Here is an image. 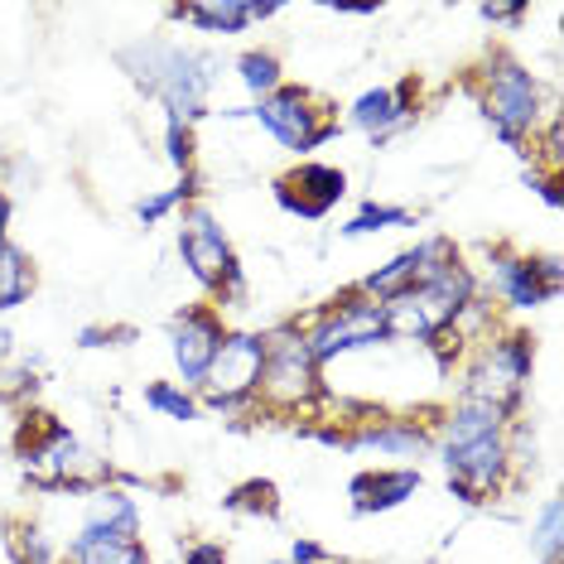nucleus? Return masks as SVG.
Here are the masks:
<instances>
[{
  "label": "nucleus",
  "mask_w": 564,
  "mask_h": 564,
  "mask_svg": "<svg viewBox=\"0 0 564 564\" xmlns=\"http://www.w3.org/2000/svg\"><path fill=\"white\" fill-rule=\"evenodd\" d=\"M502 410L487 401H468L448 415V440H444V468L448 482L464 502H487L502 492L507 468H511V448L502 440Z\"/></svg>",
  "instance_id": "1"
},
{
  "label": "nucleus",
  "mask_w": 564,
  "mask_h": 564,
  "mask_svg": "<svg viewBox=\"0 0 564 564\" xmlns=\"http://www.w3.org/2000/svg\"><path fill=\"white\" fill-rule=\"evenodd\" d=\"M121 68L131 73L150 97H160L174 121L203 117V101H208V68H213L203 54H188V48L160 44V40H140V44L121 48Z\"/></svg>",
  "instance_id": "2"
},
{
  "label": "nucleus",
  "mask_w": 564,
  "mask_h": 564,
  "mask_svg": "<svg viewBox=\"0 0 564 564\" xmlns=\"http://www.w3.org/2000/svg\"><path fill=\"white\" fill-rule=\"evenodd\" d=\"M473 304V275L468 265H448L434 280H420L415 290L395 294V300L381 304V318H387V338H434L448 324H458Z\"/></svg>",
  "instance_id": "3"
},
{
  "label": "nucleus",
  "mask_w": 564,
  "mask_h": 564,
  "mask_svg": "<svg viewBox=\"0 0 564 564\" xmlns=\"http://www.w3.org/2000/svg\"><path fill=\"white\" fill-rule=\"evenodd\" d=\"M271 410H285V415H300L310 410L324 387H318V362L310 352V333L300 328H280L265 338V371H261V387H256Z\"/></svg>",
  "instance_id": "4"
},
{
  "label": "nucleus",
  "mask_w": 564,
  "mask_h": 564,
  "mask_svg": "<svg viewBox=\"0 0 564 564\" xmlns=\"http://www.w3.org/2000/svg\"><path fill=\"white\" fill-rule=\"evenodd\" d=\"M482 117L492 121V131L507 145H525V135L535 131V117H541V87L521 63H497V73H487Z\"/></svg>",
  "instance_id": "5"
},
{
  "label": "nucleus",
  "mask_w": 564,
  "mask_h": 564,
  "mask_svg": "<svg viewBox=\"0 0 564 564\" xmlns=\"http://www.w3.org/2000/svg\"><path fill=\"white\" fill-rule=\"evenodd\" d=\"M251 117L261 121L285 150H314L338 131V121L328 117V107L314 93H304V87H275Z\"/></svg>",
  "instance_id": "6"
},
{
  "label": "nucleus",
  "mask_w": 564,
  "mask_h": 564,
  "mask_svg": "<svg viewBox=\"0 0 564 564\" xmlns=\"http://www.w3.org/2000/svg\"><path fill=\"white\" fill-rule=\"evenodd\" d=\"M261 371H265V338H256V333H227L208 377H203V401L213 410H232L241 401H251L256 387H261Z\"/></svg>",
  "instance_id": "7"
},
{
  "label": "nucleus",
  "mask_w": 564,
  "mask_h": 564,
  "mask_svg": "<svg viewBox=\"0 0 564 564\" xmlns=\"http://www.w3.org/2000/svg\"><path fill=\"white\" fill-rule=\"evenodd\" d=\"M178 251H184L188 271H194L208 290L223 294V300H241V294H247V285H241V265H237L232 247H227L223 227H217L203 208H194V213L184 217V232H178Z\"/></svg>",
  "instance_id": "8"
},
{
  "label": "nucleus",
  "mask_w": 564,
  "mask_h": 564,
  "mask_svg": "<svg viewBox=\"0 0 564 564\" xmlns=\"http://www.w3.org/2000/svg\"><path fill=\"white\" fill-rule=\"evenodd\" d=\"M531 362H535V338H525V333H507V338L487 343L482 367L473 371V381H468V401H487L507 415V410L521 401Z\"/></svg>",
  "instance_id": "9"
},
{
  "label": "nucleus",
  "mask_w": 564,
  "mask_h": 564,
  "mask_svg": "<svg viewBox=\"0 0 564 564\" xmlns=\"http://www.w3.org/2000/svg\"><path fill=\"white\" fill-rule=\"evenodd\" d=\"M34 420H40V434H34V440L20 434V464H24V473H30V482H40V487H93L83 478L87 454L78 448V440H73L58 420H48V415H34Z\"/></svg>",
  "instance_id": "10"
},
{
  "label": "nucleus",
  "mask_w": 564,
  "mask_h": 564,
  "mask_svg": "<svg viewBox=\"0 0 564 564\" xmlns=\"http://www.w3.org/2000/svg\"><path fill=\"white\" fill-rule=\"evenodd\" d=\"M387 338V318H381V304L367 300V294H348L343 304H333L324 314V324L310 333V352L314 362H328L338 352L352 348H371V343Z\"/></svg>",
  "instance_id": "11"
},
{
  "label": "nucleus",
  "mask_w": 564,
  "mask_h": 564,
  "mask_svg": "<svg viewBox=\"0 0 564 564\" xmlns=\"http://www.w3.org/2000/svg\"><path fill=\"white\" fill-rule=\"evenodd\" d=\"M492 285L507 304L535 310L541 300L560 294V261L555 256H545V261H525V256H511V251L497 247L492 251Z\"/></svg>",
  "instance_id": "12"
},
{
  "label": "nucleus",
  "mask_w": 564,
  "mask_h": 564,
  "mask_svg": "<svg viewBox=\"0 0 564 564\" xmlns=\"http://www.w3.org/2000/svg\"><path fill=\"white\" fill-rule=\"evenodd\" d=\"M223 338H227V328H223V318H217L213 310H184L174 318L170 343H174V362H178V371H184V381L203 387V377H208V367H213L217 348H223Z\"/></svg>",
  "instance_id": "13"
},
{
  "label": "nucleus",
  "mask_w": 564,
  "mask_h": 564,
  "mask_svg": "<svg viewBox=\"0 0 564 564\" xmlns=\"http://www.w3.org/2000/svg\"><path fill=\"white\" fill-rule=\"evenodd\" d=\"M343 194H348V178H343V170H333V164H300V170H290L275 184L280 208L300 213V217H324Z\"/></svg>",
  "instance_id": "14"
},
{
  "label": "nucleus",
  "mask_w": 564,
  "mask_h": 564,
  "mask_svg": "<svg viewBox=\"0 0 564 564\" xmlns=\"http://www.w3.org/2000/svg\"><path fill=\"white\" fill-rule=\"evenodd\" d=\"M415 93H420L415 78H405V83H395V87H377V93L357 97L352 121L362 126L371 140H387V135L401 131L410 117H415Z\"/></svg>",
  "instance_id": "15"
},
{
  "label": "nucleus",
  "mask_w": 564,
  "mask_h": 564,
  "mask_svg": "<svg viewBox=\"0 0 564 564\" xmlns=\"http://www.w3.org/2000/svg\"><path fill=\"white\" fill-rule=\"evenodd\" d=\"M135 535H140V517H135V502H131V497H126V492H111V487L93 492L78 541H135Z\"/></svg>",
  "instance_id": "16"
},
{
  "label": "nucleus",
  "mask_w": 564,
  "mask_h": 564,
  "mask_svg": "<svg viewBox=\"0 0 564 564\" xmlns=\"http://www.w3.org/2000/svg\"><path fill=\"white\" fill-rule=\"evenodd\" d=\"M275 10V0H265V6H256V0H213V6H174V20H188L208 34H237L251 20H271Z\"/></svg>",
  "instance_id": "17"
},
{
  "label": "nucleus",
  "mask_w": 564,
  "mask_h": 564,
  "mask_svg": "<svg viewBox=\"0 0 564 564\" xmlns=\"http://www.w3.org/2000/svg\"><path fill=\"white\" fill-rule=\"evenodd\" d=\"M420 473L415 468H381V473H357L352 478V507L362 511H391L401 507L405 497H415Z\"/></svg>",
  "instance_id": "18"
},
{
  "label": "nucleus",
  "mask_w": 564,
  "mask_h": 564,
  "mask_svg": "<svg viewBox=\"0 0 564 564\" xmlns=\"http://www.w3.org/2000/svg\"><path fill=\"white\" fill-rule=\"evenodd\" d=\"M352 444L387 448V454H420V448H430V434L420 430L415 420H377V425L357 430Z\"/></svg>",
  "instance_id": "19"
},
{
  "label": "nucleus",
  "mask_w": 564,
  "mask_h": 564,
  "mask_svg": "<svg viewBox=\"0 0 564 564\" xmlns=\"http://www.w3.org/2000/svg\"><path fill=\"white\" fill-rule=\"evenodd\" d=\"M415 285H420V256H415V251H401L391 265H381L377 275H367L357 294H367V300L387 304V300H395V294H405V290H415Z\"/></svg>",
  "instance_id": "20"
},
{
  "label": "nucleus",
  "mask_w": 564,
  "mask_h": 564,
  "mask_svg": "<svg viewBox=\"0 0 564 564\" xmlns=\"http://www.w3.org/2000/svg\"><path fill=\"white\" fill-rule=\"evenodd\" d=\"M30 290H34L30 256L15 251L6 241V247H0V310H15V304H24V300H30Z\"/></svg>",
  "instance_id": "21"
},
{
  "label": "nucleus",
  "mask_w": 564,
  "mask_h": 564,
  "mask_svg": "<svg viewBox=\"0 0 564 564\" xmlns=\"http://www.w3.org/2000/svg\"><path fill=\"white\" fill-rule=\"evenodd\" d=\"M68 564H150L140 541H73Z\"/></svg>",
  "instance_id": "22"
},
{
  "label": "nucleus",
  "mask_w": 564,
  "mask_h": 564,
  "mask_svg": "<svg viewBox=\"0 0 564 564\" xmlns=\"http://www.w3.org/2000/svg\"><path fill=\"white\" fill-rule=\"evenodd\" d=\"M415 217H410V208H391V203H367L362 213L352 217L343 232L348 237H367V232H387V227H410Z\"/></svg>",
  "instance_id": "23"
},
{
  "label": "nucleus",
  "mask_w": 564,
  "mask_h": 564,
  "mask_svg": "<svg viewBox=\"0 0 564 564\" xmlns=\"http://www.w3.org/2000/svg\"><path fill=\"white\" fill-rule=\"evenodd\" d=\"M237 68H241V83H247L261 101L280 87V58H275V54H241Z\"/></svg>",
  "instance_id": "24"
},
{
  "label": "nucleus",
  "mask_w": 564,
  "mask_h": 564,
  "mask_svg": "<svg viewBox=\"0 0 564 564\" xmlns=\"http://www.w3.org/2000/svg\"><path fill=\"white\" fill-rule=\"evenodd\" d=\"M227 511H261V517H275L280 502H275V482H261V478H251V482H241L232 497H227Z\"/></svg>",
  "instance_id": "25"
},
{
  "label": "nucleus",
  "mask_w": 564,
  "mask_h": 564,
  "mask_svg": "<svg viewBox=\"0 0 564 564\" xmlns=\"http://www.w3.org/2000/svg\"><path fill=\"white\" fill-rule=\"evenodd\" d=\"M145 405H150V410H164V415H174V420H194V415H198L194 395L170 387V381H155V387H145Z\"/></svg>",
  "instance_id": "26"
},
{
  "label": "nucleus",
  "mask_w": 564,
  "mask_h": 564,
  "mask_svg": "<svg viewBox=\"0 0 564 564\" xmlns=\"http://www.w3.org/2000/svg\"><path fill=\"white\" fill-rule=\"evenodd\" d=\"M560 517H564V511H560V502H555V497H550V502L541 507V525H535V555H541V564H555L560 560Z\"/></svg>",
  "instance_id": "27"
},
{
  "label": "nucleus",
  "mask_w": 564,
  "mask_h": 564,
  "mask_svg": "<svg viewBox=\"0 0 564 564\" xmlns=\"http://www.w3.org/2000/svg\"><path fill=\"white\" fill-rule=\"evenodd\" d=\"M188 198H194V174H184V184H178V188H164V194L145 198V203H140V208H135V217L150 227V223H160L164 213L178 208V203H188Z\"/></svg>",
  "instance_id": "28"
},
{
  "label": "nucleus",
  "mask_w": 564,
  "mask_h": 564,
  "mask_svg": "<svg viewBox=\"0 0 564 564\" xmlns=\"http://www.w3.org/2000/svg\"><path fill=\"white\" fill-rule=\"evenodd\" d=\"M170 160H174L184 174H188V164H194V135H188V126L174 121V117H170Z\"/></svg>",
  "instance_id": "29"
},
{
  "label": "nucleus",
  "mask_w": 564,
  "mask_h": 564,
  "mask_svg": "<svg viewBox=\"0 0 564 564\" xmlns=\"http://www.w3.org/2000/svg\"><path fill=\"white\" fill-rule=\"evenodd\" d=\"M184 564H227V550L217 541H198L184 550Z\"/></svg>",
  "instance_id": "30"
},
{
  "label": "nucleus",
  "mask_w": 564,
  "mask_h": 564,
  "mask_svg": "<svg viewBox=\"0 0 564 564\" xmlns=\"http://www.w3.org/2000/svg\"><path fill=\"white\" fill-rule=\"evenodd\" d=\"M34 391V377L30 371H10V377H0V401H20V395Z\"/></svg>",
  "instance_id": "31"
},
{
  "label": "nucleus",
  "mask_w": 564,
  "mask_h": 564,
  "mask_svg": "<svg viewBox=\"0 0 564 564\" xmlns=\"http://www.w3.org/2000/svg\"><path fill=\"white\" fill-rule=\"evenodd\" d=\"M525 15V6H482V20L492 24H517Z\"/></svg>",
  "instance_id": "32"
},
{
  "label": "nucleus",
  "mask_w": 564,
  "mask_h": 564,
  "mask_svg": "<svg viewBox=\"0 0 564 564\" xmlns=\"http://www.w3.org/2000/svg\"><path fill=\"white\" fill-rule=\"evenodd\" d=\"M324 545H314V541H294V564H324Z\"/></svg>",
  "instance_id": "33"
},
{
  "label": "nucleus",
  "mask_w": 564,
  "mask_h": 564,
  "mask_svg": "<svg viewBox=\"0 0 564 564\" xmlns=\"http://www.w3.org/2000/svg\"><path fill=\"white\" fill-rule=\"evenodd\" d=\"M6 223H10V198L0 194V247H6Z\"/></svg>",
  "instance_id": "34"
},
{
  "label": "nucleus",
  "mask_w": 564,
  "mask_h": 564,
  "mask_svg": "<svg viewBox=\"0 0 564 564\" xmlns=\"http://www.w3.org/2000/svg\"><path fill=\"white\" fill-rule=\"evenodd\" d=\"M6 352H10V333L0 328V362H6Z\"/></svg>",
  "instance_id": "35"
}]
</instances>
